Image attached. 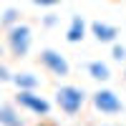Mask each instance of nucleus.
Returning <instances> with one entry per match:
<instances>
[{
    "label": "nucleus",
    "instance_id": "1",
    "mask_svg": "<svg viewBox=\"0 0 126 126\" xmlns=\"http://www.w3.org/2000/svg\"><path fill=\"white\" fill-rule=\"evenodd\" d=\"M30 43H33V35H30V28L25 23H15V25L8 28V48L15 58L28 56Z\"/></svg>",
    "mask_w": 126,
    "mask_h": 126
},
{
    "label": "nucleus",
    "instance_id": "2",
    "mask_svg": "<svg viewBox=\"0 0 126 126\" xmlns=\"http://www.w3.org/2000/svg\"><path fill=\"white\" fill-rule=\"evenodd\" d=\"M83 101H86V93H83V88H78V86H61L56 91V103L61 106V111L68 113V116L81 111Z\"/></svg>",
    "mask_w": 126,
    "mask_h": 126
},
{
    "label": "nucleus",
    "instance_id": "3",
    "mask_svg": "<svg viewBox=\"0 0 126 126\" xmlns=\"http://www.w3.org/2000/svg\"><path fill=\"white\" fill-rule=\"evenodd\" d=\"M40 66L48 68L53 76H68V73H71L68 61L63 58L58 50H53V48H43V50H40Z\"/></svg>",
    "mask_w": 126,
    "mask_h": 126
},
{
    "label": "nucleus",
    "instance_id": "4",
    "mask_svg": "<svg viewBox=\"0 0 126 126\" xmlns=\"http://www.w3.org/2000/svg\"><path fill=\"white\" fill-rule=\"evenodd\" d=\"M15 101H18L23 109L38 113V116H48V111H50V103H48L43 96H38L35 91H18Z\"/></svg>",
    "mask_w": 126,
    "mask_h": 126
},
{
    "label": "nucleus",
    "instance_id": "5",
    "mask_svg": "<svg viewBox=\"0 0 126 126\" xmlns=\"http://www.w3.org/2000/svg\"><path fill=\"white\" fill-rule=\"evenodd\" d=\"M93 106H96L98 111H103V113H121V111H124L121 98H119L113 91H106V88L93 93Z\"/></svg>",
    "mask_w": 126,
    "mask_h": 126
},
{
    "label": "nucleus",
    "instance_id": "6",
    "mask_svg": "<svg viewBox=\"0 0 126 126\" xmlns=\"http://www.w3.org/2000/svg\"><path fill=\"white\" fill-rule=\"evenodd\" d=\"M91 33L96 35V40H101V43H111V40H116L119 30L109 25V23H101V20H93L91 23Z\"/></svg>",
    "mask_w": 126,
    "mask_h": 126
},
{
    "label": "nucleus",
    "instance_id": "7",
    "mask_svg": "<svg viewBox=\"0 0 126 126\" xmlns=\"http://www.w3.org/2000/svg\"><path fill=\"white\" fill-rule=\"evenodd\" d=\"M86 38V20H83L81 15H73L71 18V25L66 30V40L68 43H78V40Z\"/></svg>",
    "mask_w": 126,
    "mask_h": 126
},
{
    "label": "nucleus",
    "instance_id": "8",
    "mask_svg": "<svg viewBox=\"0 0 126 126\" xmlns=\"http://www.w3.org/2000/svg\"><path fill=\"white\" fill-rule=\"evenodd\" d=\"M10 81L18 86V91H35V88L40 86V78L33 76V73H28V71H25V73H15Z\"/></svg>",
    "mask_w": 126,
    "mask_h": 126
},
{
    "label": "nucleus",
    "instance_id": "9",
    "mask_svg": "<svg viewBox=\"0 0 126 126\" xmlns=\"http://www.w3.org/2000/svg\"><path fill=\"white\" fill-rule=\"evenodd\" d=\"M0 126H23V119L10 103H0Z\"/></svg>",
    "mask_w": 126,
    "mask_h": 126
},
{
    "label": "nucleus",
    "instance_id": "10",
    "mask_svg": "<svg viewBox=\"0 0 126 126\" xmlns=\"http://www.w3.org/2000/svg\"><path fill=\"white\" fill-rule=\"evenodd\" d=\"M86 71H88V76L96 78V81H109V78H111L109 66H106V63H101V61H91L88 66H86Z\"/></svg>",
    "mask_w": 126,
    "mask_h": 126
},
{
    "label": "nucleus",
    "instance_id": "11",
    "mask_svg": "<svg viewBox=\"0 0 126 126\" xmlns=\"http://www.w3.org/2000/svg\"><path fill=\"white\" fill-rule=\"evenodd\" d=\"M0 23H3V25H15V23H20V13H18V10L15 8H8L5 10V13H3V18H0Z\"/></svg>",
    "mask_w": 126,
    "mask_h": 126
},
{
    "label": "nucleus",
    "instance_id": "12",
    "mask_svg": "<svg viewBox=\"0 0 126 126\" xmlns=\"http://www.w3.org/2000/svg\"><path fill=\"white\" fill-rule=\"evenodd\" d=\"M33 5H40V8H53V5H58L61 0H30Z\"/></svg>",
    "mask_w": 126,
    "mask_h": 126
},
{
    "label": "nucleus",
    "instance_id": "13",
    "mask_svg": "<svg viewBox=\"0 0 126 126\" xmlns=\"http://www.w3.org/2000/svg\"><path fill=\"white\" fill-rule=\"evenodd\" d=\"M113 58H116V61H124V58H126V48H124V46H113Z\"/></svg>",
    "mask_w": 126,
    "mask_h": 126
},
{
    "label": "nucleus",
    "instance_id": "14",
    "mask_svg": "<svg viewBox=\"0 0 126 126\" xmlns=\"http://www.w3.org/2000/svg\"><path fill=\"white\" fill-rule=\"evenodd\" d=\"M56 23H58V18H56V15H46V18H43V25H46V28H53Z\"/></svg>",
    "mask_w": 126,
    "mask_h": 126
},
{
    "label": "nucleus",
    "instance_id": "15",
    "mask_svg": "<svg viewBox=\"0 0 126 126\" xmlns=\"http://www.w3.org/2000/svg\"><path fill=\"white\" fill-rule=\"evenodd\" d=\"M13 76H10V71L5 68V66H0V81H10Z\"/></svg>",
    "mask_w": 126,
    "mask_h": 126
},
{
    "label": "nucleus",
    "instance_id": "16",
    "mask_svg": "<svg viewBox=\"0 0 126 126\" xmlns=\"http://www.w3.org/2000/svg\"><path fill=\"white\" fill-rule=\"evenodd\" d=\"M0 56H3V46H0Z\"/></svg>",
    "mask_w": 126,
    "mask_h": 126
},
{
    "label": "nucleus",
    "instance_id": "17",
    "mask_svg": "<svg viewBox=\"0 0 126 126\" xmlns=\"http://www.w3.org/2000/svg\"><path fill=\"white\" fill-rule=\"evenodd\" d=\"M40 126H50V124H40Z\"/></svg>",
    "mask_w": 126,
    "mask_h": 126
}]
</instances>
